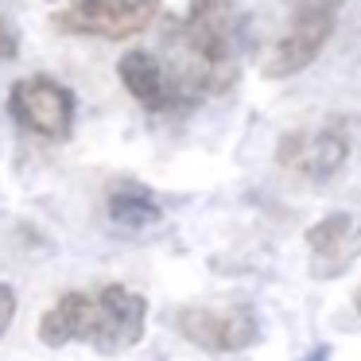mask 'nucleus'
<instances>
[{
  "label": "nucleus",
  "instance_id": "1",
  "mask_svg": "<svg viewBox=\"0 0 361 361\" xmlns=\"http://www.w3.org/2000/svg\"><path fill=\"white\" fill-rule=\"evenodd\" d=\"M148 330V299L125 283H105L97 291H66L39 319V342L63 350L86 342L102 357L136 350Z\"/></svg>",
  "mask_w": 361,
  "mask_h": 361
},
{
  "label": "nucleus",
  "instance_id": "2",
  "mask_svg": "<svg viewBox=\"0 0 361 361\" xmlns=\"http://www.w3.org/2000/svg\"><path fill=\"white\" fill-rule=\"evenodd\" d=\"M175 43L183 47V66L171 74L190 105L206 94H221L237 78V43L241 20L233 0H195Z\"/></svg>",
  "mask_w": 361,
  "mask_h": 361
},
{
  "label": "nucleus",
  "instance_id": "3",
  "mask_svg": "<svg viewBox=\"0 0 361 361\" xmlns=\"http://www.w3.org/2000/svg\"><path fill=\"white\" fill-rule=\"evenodd\" d=\"M8 113L24 133L43 140H71L74 133V94L47 74H27L8 90Z\"/></svg>",
  "mask_w": 361,
  "mask_h": 361
},
{
  "label": "nucleus",
  "instance_id": "4",
  "mask_svg": "<svg viewBox=\"0 0 361 361\" xmlns=\"http://www.w3.org/2000/svg\"><path fill=\"white\" fill-rule=\"evenodd\" d=\"M175 330L190 345L206 353H241L260 342V319L252 307L229 303V307H179L175 311Z\"/></svg>",
  "mask_w": 361,
  "mask_h": 361
},
{
  "label": "nucleus",
  "instance_id": "5",
  "mask_svg": "<svg viewBox=\"0 0 361 361\" xmlns=\"http://www.w3.org/2000/svg\"><path fill=\"white\" fill-rule=\"evenodd\" d=\"M330 32H334V0H299L288 32L264 55V66H260L264 78H291V74L307 71L326 47Z\"/></svg>",
  "mask_w": 361,
  "mask_h": 361
},
{
  "label": "nucleus",
  "instance_id": "6",
  "mask_svg": "<svg viewBox=\"0 0 361 361\" xmlns=\"http://www.w3.org/2000/svg\"><path fill=\"white\" fill-rule=\"evenodd\" d=\"M159 16V0H71V8L55 12L51 24L66 35H97V39H128L148 32Z\"/></svg>",
  "mask_w": 361,
  "mask_h": 361
},
{
  "label": "nucleus",
  "instance_id": "7",
  "mask_svg": "<svg viewBox=\"0 0 361 361\" xmlns=\"http://www.w3.org/2000/svg\"><path fill=\"white\" fill-rule=\"evenodd\" d=\"M345 156H350V140L338 128H299V133L283 136L276 148V164L307 183L334 179Z\"/></svg>",
  "mask_w": 361,
  "mask_h": 361
},
{
  "label": "nucleus",
  "instance_id": "8",
  "mask_svg": "<svg viewBox=\"0 0 361 361\" xmlns=\"http://www.w3.org/2000/svg\"><path fill=\"white\" fill-rule=\"evenodd\" d=\"M307 249H311V276L314 280H334L353 260L361 257V210L326 214L307 229Z\"/></svg>",
  "mask_w": 361,
  "mask_h": 361
},
{
  "label": "nucleus",
  "instance_id": "9",
  "mask_svg": "<svg viewBox=\"0 0 361 361\" xmlns=\"http://www.w3.org/2000/svg\"><path fill=\"white\" fill-rule=\"evenodd\" d=\"M117 78L148 113H183V109H190V102L183 97V90L175 86L171 71H167L152 51H128V55H121Z\"/></svg>",
  "mask_w": 361,
  "mask_h": 361
},
{
  "label": "nucleus",
  "instance_id": "10",
  "mask_svg": "<svg viewBox=\"0 0 361 361\" xmlns=\"http://www.w3.org/2000/svg\"><path fill=\"white\" fill-rule=\"evenodd\" d=\"M164 218V206L156 202L148 187H117L109 195V221L121 229H148Z\"/></svg>",
  "mask_w": 361,
  "mask_h": 361
},
{
  "label": "nucleus",
  "instance_id": "11",
  "mask_svg": "<svg viewBox=\"0 0 361 361\" xmlns=\"http://www.w3.org/2000/svg\"><path fill=\"white\" fill-rule=\"evenodd\" d=\"M20 311V299H16V288H8V283H0V338L8 334L12 319H16Z\"/></svg>",
  "mask_w": 361,
  "mask_h": 361
},
{
  "label": "nucleus",
  "instance_id": "12",
  "mask_svg": "<svg viewBox=\"0 0 361 361\" xmlns=\"http://www.w3.org/2000/svg\"><path fill=\"white\" fill-rule=\"evenodd\" d=\"M12 55H16V32L0 20V63H4V59H12Z\"/></svg>",
  "mask_w": 361,
  "mask_h": 361
},
{
  "label": "nucleus",
  "instance_id": "13",
  "mask_svg": "<svg viewBox=\"0 0 361 361\" xmlns=\"http://www.w3.org/2000/svg\"><path fill=\"white\" fill-rule=\"evenodd\" d=\"M326 357H330V345H319V350H311L303 361H326Z\"/></svg>",
  "mask_w": 361,
  "mask_h": 361
},
{
  "label": "nucleus",
  "instance_id": "14",
  "mask_svg": "<svg viewBox=\"0 0 361 361\" xmlns=\"http://www.w3.org/2000/svg\"><path fill=\"white\" fill-rule=\"evenodd\" d=\"M353 307H357V314H361V291H357V299H353Z\"/></svg>",
  "mask_w": 361,
  "mask_h": 361
}]
</instances>
